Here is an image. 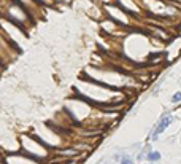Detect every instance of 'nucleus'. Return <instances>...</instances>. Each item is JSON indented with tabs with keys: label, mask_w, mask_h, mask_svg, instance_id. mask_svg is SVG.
<instances>
[{
	"label": "nucleus",
	"mask_w": 181,
	"mask_h": 164,
	"mask_svg": "<svg viewBox=\"0 0 181 164\" xmlns=\"http://www.w3.org/2000/svg\"><path fill=\"white\" fill-rule=\"evenodd\" d=\"M171 123H173V115H171L170 112H165V113H164V115H162V116L159 118V120H157L156 126L152 127V131H151V134H149V135H151L149 140H152V142L157 140V139H159V135H160L162 132H164V131L167 129V127H168Z\"/></svg>",
	"instance_id": "f257e3e1"
},
{
	"label": "nucleus",
	"mask_w": 181,
	"mask_h": 164,
	"mask_svg": "<svg viewBox=\"0 0 181 164\" xmlns=\"http://www.w3.org/2000/svg\"><path fill=\"white\" fill-rule=\"evenodd\" d=\"M160 159H162V154H160V151H157V150L148 151L146 156H145V161H149V162H159Z\"/></svg>",
	"instance_id": "f03ea898"
},
{
	"label": "nucleus",
	"mask_w": 181,
	"mask_h": 164,
	"mask_svg": "<svg viewBox=\"0 0 181 164\" xmlns=\"http://www.w3.org/2000/svg\"><path fill=\"white\" fill-rule=\"evenodd\" d=\"M170 102H171V104H181V91H176V93L171 94Z\"/></svg>",
	"instance_id": "7ed1b4c3"
},
{
	"label": "nucleus",
	"mask_w": 181,
	"mask_h": 164,
	"mask_svg": "<svg viewBox=\"0 0 181 164\" xmlns=\"http://www.w3.org/2000/svg\"><path fill=\"white\" fill-rule=\"evenodd\" d=\"M143 164H156V162H149V161H146V162H143Z\"/></svg>",
	"instance_id": "20e7f679"
}]
</instances>
